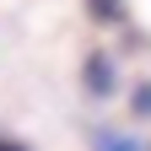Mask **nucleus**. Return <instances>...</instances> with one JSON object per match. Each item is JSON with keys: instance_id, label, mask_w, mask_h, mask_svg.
Returning a JSON list of instances; mask_svg holds the SVG:
<instances>
[{"instance_id": "1", "label": "nucleus", "mask_w": 151, "mask_h": 151, "mask_svg": "<svg viewBox=\"0 0 151 151\" xmlns=\"http://www.w3.org/2000/svg\"><path fill=\"white\" fill-rule=\"evenodd\" d=\"M86 92L92 97H108L113 92V60L108 54H86Z\"/></svg>"}, {"instance_id": "2", "label": "nucleus", "mask_w": 151, "mask_h": 151, "mask_svg": "<svg viewBox=\"0 0 151 151\" xmlns=\"http://www.w3.org/2000/svg\"><path fill=\"white\" fill-rule=\"evenodd\" d=\"M92 11L97 16H119V0H92Z\"/></svg>"}, {"instance_id": "3", "label": "nucleus", "mask_w": 151, "mask_h": 151, "mask_svg": "<svg viewBox=\"0 0 151 151\" xmlns=\"http://www.w3.org/2000/svg\"><path fill=\"white\" fill-rule=\"evenodd\" d=\"M103 151H140V146H135V140H108Z\"/></svg>"}, {"instance_id": "4", "label": "nucleus", "mask_w": 151, "mask_h": 151, "mask_svg": "<svg viewBox=\"0 0 151 151\" xmlns=\"http://www.w3.org/2000/svg\"><path fill=\"white\" fill-rule=\"evenodd\" d=\"M0 151H27L22 140H6V135H0Z\"/></svg>"}]
</instances>
